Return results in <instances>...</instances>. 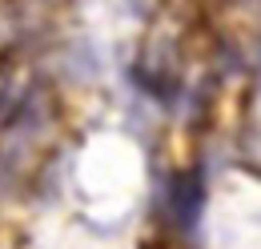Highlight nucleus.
<instances>
[{
    "instance_id": "obj_1",
    "label": "nucleus",
    "mask_w": 261,
    "mask_h": 249,
    "mask_svg": "<svg viewBox=\"0 0 261 249\" xmlns=\"http://www.w3.org/2000/svg\"><path fill=\"white\" fill-rule=\"evenodd\" d=\"M197 201H201V189L193 177H181L173 185V205H177V221H189L197 213Z\"/></svg>"
}]
</instances>
